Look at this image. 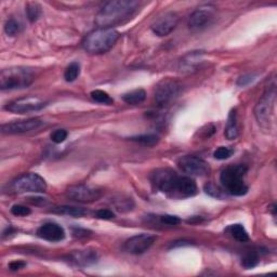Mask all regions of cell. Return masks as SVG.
Segmentation results:
<instances>
[{
  "mask_svg": "<svg viewBox=\"0 0 277 277\" xmlns=\"http://www.w3.org/2000/svg\"><path fill=\"white\" fill-rule=\"evenodd\" d=\"M234 151L227 146H220L213 153V157L218 161H225L233 155Z\"/></svg>",
  "mask_w": 277,
  "mask_h": 277,
  "instance_id": "f1b7e54d",
  "label": "cell"
},
{
  "mask_svg": "<svg viewBox=\"0 0 277 277\" xmlns=\"http://www.w3.org/2000/svg\"><path fill=\"white\" fill-rule=\"evenodd\" d=\"M66 196L74 201L92 202L100 198L102 192L96 188L85 185V184H78V185H73L67 188Z\"/></svg>",
  "mask_w": 277,
  "mask_h": 277,
  "instance_id": "5bb4252c",
  "label": "cell"
},
{
  "mask_svg": "<svg viewBox=\"0 0 277 277\" xmlns=\"http://www.w3.org/2000/svg\"><path fill=\"white\" fill-rule=\"evenodd\" d=\"M94 215L100 220H112L115 218V213L108 209H100L94 213Z\"/></svg>",
  "mask_w": 277,
  "mask_h": 277,
  "instance_id": "d6a6232c",
  "label": "cell"
},
{
  "mask_svg": "<svg viewBox=\"0 0 277 277\" xmlns=\"http://www.w3.org/2000/svg\"><path fill=\"white\" fill-rule=\"evenodd\" d=\"M47 106V102L38 96H23L8 103L4 109L14 114H27L37 112Z\"/></svg>",
  "mask_w": 277,
  "mask_h": 277,
  "instance_id": "9c48e42d",
  "label": "cell"
},
{
  "mask_svg": "<svg viewBox=\"0 0 277 277\" xmlns=\"http://www.w3.org/2000/svg\"><path fill=\"white\" fill-rule=\"evenodd\" d=\"M259 256H258L257 252L255 251H250L247 252L242 259V266L246 269V270H250L256 268L258 264H259Z\"/></svg>",
  "mask_w": 277,
  "mask_h": 277,
  "instance_id": "484cf974",
  "label": "cell"
},
{
  "mask_svg": "<svg viewBox=\"0 0 277 277\" xmlns=\"http://www.w3.org/2000/svg\"><path fill=\"white\" fill-rule=\"evenodd\" d=\"M12 189L15 193H44L47 189V183L39 175L25 174L13 181Z\"/></svg>",
  "mask_w": 277,
  "mask_h": 277,
  "instance_id": "ba28073f",
  "label": "cell"
},
{
  "mask_svg": "<svg viewBox=\"0 0 277 277\" xmlns=\"http://www.w3.org/2000/svg\"><path fill=\"white\" fill-rule=\"evenodd\" d=\"M67 134L69 133H67L65 129H57V130H54L51 133L50 138L52 142H54L55 144H60V143H63L67 139Z\"/></svg>",
  "mask_w": 277,
  "mask_h": 277,
  "instance_id": "f546056e",
  "label": "cell"
},
{
  "mask_svg": "<svg viewBox=\"0 0 277 277\" xmlns=\"http://www.w3.org/2000/svg\"><path fill=\"white\" fill-rule=\"evenodd\" d=\"M53 213H58V214H65V215H70V217H74V218H82L84 215H86L88 213V211L86 210L85 208L82 207H74V206H60V207H55L51 210Z\"/></svg>",
  "mask_w": 277,
  "mask_h": 277,
  "instance_id": "d6986e66",
  "label": "cell"
},
{
  "mask_svg": "<svg viewBox=\"0 0 277 277\" xmlns=\"http://www.w3.org/2000/svg\"><path fill=\"white\" fill-rule=\"evenodd\" d=\"M133 142H138L140 144H142L144 146H154L159 142V137L156 134H141L138 137H132L130 138Z\"/></svg>",
  "mask_w": 277,
  "mask_h": 277,
  "instance_id": "7402d4cb",
  "label": "cell"
},
{
  "mask_svg": "<svg viewBox=\"0 0 277 277\" xmlns=\"http://www.w3.org/2000/svg\"><path fill=\"white\" fill-rule=\"evenodd\" d=\"M275 95H276V89L275 84L272 86H269L266 92L258 102L255 107V116L256 119L263 129H269L271 121H272V115L274 109V103H275Z\"/></svg>",
  "mask_w": 277,
  "mask_h": 277,
  "instance_id": "8992f818",
  "label": "cell"
},
{
  "mask_svg": "<svg viewBox=\"0 0 277 277\" xmlns=\"http://www.w3.org/2000/svg\"><path fill=\"white\" fill-rule=\"evenodd\" d=\"M26 15L30 23L38 21L41 15V7L37 2H28L26 5Z\"/></svg>",
  "mask_w": 277,
  "mask_h": 277,
  "instance_id": "d4e9b609",
  "label": "cell"
},
{
  "mask_svg": "<svg viewBox=\"0 0 277 277\" xmlns=\"http://www.w3.org/2000/svg\"><path fill=\"white\" fill-rule=\"evenodd\" d=\"M188 245H190V242H188V241H177V242H174L171 244L170 248L181 247V246H188Z\"/></svg>",
  "mask_w": 277,
  "mask_h": 277,
  "instance_id": "d590c367",
  "label": "cell"
},
{
  "mask_svg": "<svg viewBox=\"0 0 277 277\" xmlns=\"http://www.w3.org/2000/svg\"><path fill=\"white\" fill-rule=\"evenodd\" d=\"M224 134L227 140H235L238 137L239 131H238V125H237L236 109L231 110L229 118H227Z\"/></svg>",
  "mask_w": 277,
  "mask_h": 277,
  "instance_id": "ac0fdd59",
  "label": "cell"
},
{
  "mask_svg": "<svg viewBox=\"0 0 277 277\" xmlns=\"http://www.w3.org/2000/svg\"><path fill=\"white\" fill-rule=\"evenodd\" d=\"M91 98L96 103L100 104H106V105H112L114 103V100L110 95L107 93V92L103 91V90H93L90 93Z\"/></svg>",
  "mask_w": 277,
  "mask_h": 277,
  "instance_id": "cb8c5ba5",
  "label": "cell"
},
{
  "mask_svg": "<svg viewBox=\"0 0 277 277\" xmlns=\"http://www.w3.org/2000/svg\"><path fill=\"white\" fill-rule=\"evenodd\" d=\"M178 23H179V15L174 11H168L159 15L151 27L154 34L159 37H165L175 30Z\"/></svg>",
  "mask_w": 277,
  "mask_h": 277,
  "instance_id": "4fadbf2b",
  "label": "cell"
},
{
  "mask_svg": "<svg viewBox=\"0 0 277 277\" xmlns=\"http://www.w3.org/2000/svg\"><path fill=\"white\" fill-rule=\"evenodd\" d=\"M254 75H245V76H242V77H239L238 79V82H237V85L238 86H246V85H248L249 83H251L252 81H254Z\"/></svg>",
  "mask_w": 277,
  "mask_h": 277,
  "instance_id": "e575fe53",
  "label": "cell"
},
{
  "mask_svg": "<svg viewBox=\"0 0 277 277\" xmlns=\"http://www.w3.org/2000/svg\"><path fill=\"white\" fill-rule=\"evenodd\" d=\"M38 237L51 243H58L65 238V231L61 225L54 222H47L37 230Z\"/></svg>",
  "mask_w": 277,
  "mask_h": 277,
  "instance_id": "2e32d148",
  "label": "cell"
},
{
  "mask_svg": "<svg viewBox=\"0 0 277 277\" xmlns=\"http://www.w3.org/2000/svg\"><path fill=\"white\" fill-rule=\"evenodd\" d=\"M35 81L34 71L27 67L16 66L2 70L0 73L1 90H15L27 88Z\"/></svg>",
  "mask_w": 277,
  "mask_h": 277,
  "instance_id": "5b68a950",
  "label": "cell"
},
{
  "mask_svg": "<svg viewBox=\"0 0 277 277\" xmlns=\"http://www.w3.org/2000/svg\"><path fill=\"white\" fill-rule=\"evenodd\" d=\"M44 125V121L39 118H28L15 120L1 126V132L4 134H21L36 130Z\"/></svg>",
  "mask_w": 277,
  "mask_h": 277,
  "instance_id": "9a60e30c",
  "label": "cell"
},
{
  "mask_svg": "<svg viewBox=\"0 0 277 277\" xmlns=\"http://www.w3.org/2000/svg\"><path fill=\"white\" fill-rule=\"evenodd\" d=\"M159 219H161V222L163 224L170 225V226H175V225H178V224L181 223L180 218H178L177 215L164 214V215H161V217H159Z\"/></svg>",
  "mask_w": 277,
  "mask_h": 277,
  "instance_id": "1f68e13d",
  "label": "cell"
},
{
  "mask_svg": "<svg viewBox=\"0 0 277 277\" xmlns=\"http://www.w3.org/2000/svg\"><path fill=\"white\" fill-rule=\"evenodd\" d=\"M179 168L189 176L196 177H205L210 172V167L207 162L197 156L186 155L181 157L178 161Z\"/></svg>",
  "mask_w": 277,
  "mask_h": 277,
  "instance_id": "8fae6325",
  "label": "cell"
},
{
  "mask_svg": "<svg viewBox=\"0 0 277 277\" xmlns=\"http://www.w3.org/2000/svg\"><path fill=\"white\" fill-rule=\"evenodd\" d=\"M26 267V263L25 262H23V261H13V262H11L9 264V269L11 271H18V270H21V269H24Z\"/></svg>",
  "mask_w": 277,
  "mask_h": 277,
  "instance_id": "836d02e7",
  "label": "cell"
},
{
  "mask_svg": "<svg viewBox=\"0 0 277 277\" xmlns=\"http://www.w3.org/2000/svg\"><path fill=\"white\" fill-rule=\"evenodd\" d=\"M21 30V25L15 18H9L4 24V32L9 36H15Z\"/></svg>",
  "mask_w": 277,
  "mask_h": 277,
  "instance_id": "4316f807",
  "label": "cell"
},
{
  "mask_svg": "<svg viewBox=\"0 0 277 277\" xmlns=\"http://www.w3.org/2000/svg\"><path fill=\"white\" fill-rule=\"evenodd\" d=\"M11 213L15 217H26V215L30 214V209L23 205H14L11 208Z\"/></svg>",
  "mask_w": 277,
  "mask_h": 277,
  "instance_id": "4dcf8cb0",
  "label": "cell"
},
{
  "mask_svg": "<svg viewBox=\"0 0 277 277\" xmlns=\"http://www.w3.org/2000/svg\"><path fill=\"white\" fill-rule=\"evenodd\" d=\"M247 167L244 165L227 166L220 175V182L224 192L232 196H244L248 192L244 178L247 174Z\"/></svg>",
  "mask_w": 277,
  "mask_h": 277,
  "instance_id": "277c9868",
  "label": "cell"
},
{
  "mask_svg": "<svg viewBox=\"0 0 277 277\" xmlns=\"http://www.w3.org/2000/svg\"><path fill=\"white\" fill-rule=\"evenodd\" d=\"M119 36V33L114 28H97L87 35L83 47L89 54H103L114 47Z\"/></svg>",
  "mask_w": 277,
  "mask_h": 277,
  "instance_id": "3957f363",
  "label": "cell"
},
{
  "mask_svg": "<svg viewBox=\"0 0 277 277\" xmlns=\"http://www.w3.org/2000/svg\"><path fill=\"white\" fill-rule=\"evenodd\" d=\"M79 74H81V65L78 62H72L64 72V79L67 83L75 82Z\"/></svg>",
  "mask_w": 277,
  "mask_h": 277,
  "instance_id": "603a6c76",
  "label": "cell"
},
{
  "mask_svg": "<svg viewBox=\"0 0 277 277\" xmlns=\"http://www.w3.org/2000/svg\"><path fill=\"white\" fill-rule=\"evenodd\" d=\"M182 85L171 78H166L159 82L155 88V102L158 106H168L174 103L182 92Z\"/></svg>",
  "mask_w": 277,
  "mask_h": 277,
  "instance_id": "52a82bcc",
  "label": "cell"
},
{
  "mask_svg": "<svg viewBox=\"0 0 277 277\" xmlns=\"http://www.w3.org/2000/svg\"><path fill=\"white\" fill-rule=\"evenodd\" d=\"M157 237L151 235V234H138L127 239L124 248L127 252L131 255H142L149 250L154 243L156 242Z\"/></svg>",
  "mask_w": 277,
  "mask_h": 277,
  "instance_id": "7c38bea8",
  "label": "cell"
},
{
  "mask_svg": "<svg viewBox=\"0 0 277 277\" xmlns=\"http://www.w3.org/2000/svg\"><path fill=\"white\" fill-rule=\"evenodd\" d=\"M205 192L208 194V195H210L211 197H214V198H223L225 193H223V190L221 189L218 185H215V184L211 183V182H209L207 183L205 187Z\"/></svg>",
  "mask_w": 277,
  "mask_h": 277,
  "instance_id": "83f0119b",
  "label": "cell"
},
{
  "mask_svg": "<svg viewBox=\"0 0 277 277\" xmlns=\"http://www.w3.org/2000/svg\"><path fill=\"white\" fill-rule=\"evenodd\" d=\"M215 15V7L212 4H204L197 8L189 16L188 27L193 32H200V30L208 27Z\"/></svg>",
  "mask_w": 277,
  "mask_h": 277,
  "instance_id": "30bf717a",
  "label": "cell"
},
{
  "mask_svg": "<svg viewBox=\"0 0 277 277\" xmlns=\"http://www.w3.org/2000/svg\"><path fill=\"white\" fill-rule=\"evenodd\" d=\"M140 2L137 0H112L103 5L95 16V23L100 28L114 26L131 20L137 13Z\"/></svg>",
  "mask_w": 277,
  "mask_h": 277,
  "instance_id": "7a4b0ae2",
  "label": "cell"
},
{
  "mask_svg": "<svg viewBox=\"0 0 277 277\" xmlns=\"http://www.w3.org/2000/svg\"><path fill=\"white\" fill-rule=\"evenodd\" d=\"M151 182L154 187L176 199L189 198L198 192L194 179L185 176H179L170 168H158L154 170L151 175Z\"/></svg>",
  "mask_w": 277,
  "mask_h": 277,
  "instance_id": "6da1fadb",
  "label": "cell"
},
{
  "mask_svg": "<svg viewBox=\"0 0 277 277\" xmlns=\"http://www.w3.org/2000/svg\"><path fill=\"white\" fill-rule=\"evenodd\" d=\"M97 259H98L97 254L92 249L75 250L69 256L70 262L81 268H87L90 266H93L94 263L97 262Z\"/></svg>",
  "mask_w": 277,
  "mask_h": 277,
  "instance_id": "e0dca14e",
  "label": "cell"
},
{
  "mask_svg": "<svg viewBox=\"0 0 277 277\" xmlns=\"http://www.w3.org/2000/svg\"><path fill=\"white\" fill-rule=\"evenodd\" d=\"M146 98V92L143 89H134L127 92L122 95V100L130 105H138V104L143 103Z\"/></svg>",
  "mask_w": 277,
  "mask_h": 277,
  "instance_id": "ffe728a7",
  "label": "cell"
},
{
  "mask_svg": "<svg viewBox=\"0 0 277 277\" xmlns=\"http://www.w3.org/2000/svg\"><path fill=\"white\" fill-rule=\"evenodd\" d=\"M226 232H229L231 234V236L234 239H236V241L239 243H245L249 241L248 232L246 231V229L242 224L230 225L226 229Z\"/></svg>",
  "mask_w": 277,
  "mask_h": 277,
  "instance_id": "44dd1931",
  "label": "cell"
}]
</instances>
